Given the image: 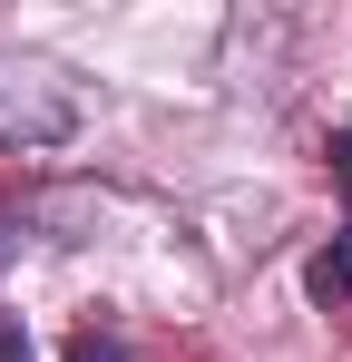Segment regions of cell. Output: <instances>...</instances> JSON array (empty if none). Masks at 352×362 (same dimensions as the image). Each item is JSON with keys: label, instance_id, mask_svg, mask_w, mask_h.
<instances>
[{"label": "cell", "instance_id": "obj_1", "mask_svg": "<svg viewBox=\"0 0 352 362\" xmlns=\"http://www.w3.org/2000/svg\"><path fill=\"white\" fill-rule=\"evenodd\" d=\"M78 137V88L49 59H0V157H30Z\"/></svg>", "mask_w": 352, "mask_h": 362}, {"label": "cell", "instance_id": "obj_2", "mask_svg": "<svg viewBox=\"0 0 352 362\" xmlns=\"http://www.w3.org/2000/svg\"><path fill=\"white\" fill-rule=\"evenodd\" d=\"M303 294H313V303H333V313L352 303V226H343L333 245H323L313 264H303Z\"/></svg>", "mask_w": 352, "mask_h": 362}, {"label": "cell", "instance_id": "obj_3", "mask_svg": "<svg viewBox=\"0 0 352 362\" xmlns=\"http://www.w3.org/2000/svg\"><path fill=\"white\" fill-rule=\"evenodd\" d=\"M69 362H137V353L117 343V323H78L69 333Z\"/></svg>", "mask_w": 352, "mask_h": 362}, {"label": "cell", "instance_id": "obj_4", "mask_svg": "<svg viewBox=\"0 0 352 362\" xmlns=\"http://www.w3.org/2000/svg\"><path fill=\"white\" fill-rule=\"evenodd\" d=\"M323 167H333V186H343V206H352V127H333V147H323Z\"/></svg>", "mask_w": 352, "mask_h": 362}, {"label": "cell", "instance_id": "obj_5", "mask_svg": "<svg viewBox=\"0 0 352 362\" xmlns=\"http://www.w3.org/2000/svg\"><path fill=\"white\" fill-rule=\"evenodd\" d=\"M0 362H30V333H20V313H0Z\"/></svg>", "mask_w": 352, "mask_h": 362}]
</instances>
